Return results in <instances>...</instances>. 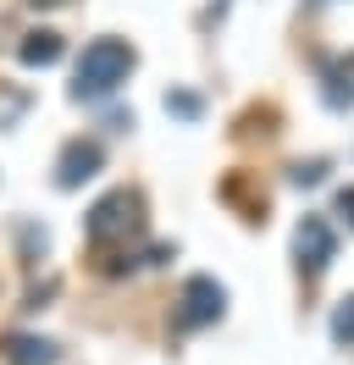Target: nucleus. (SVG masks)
Here are the masks:
<instances>
[{"instance_id":"f257e3e1","label":"nucleus","mask_w":354,"mask_h":365,"mask_svg":"<svg viewBox=\"0 0 354 365\" xmlns=\"http://www.w3.org/2000/svg\"><path fill=\"white\" fill-rule=\"evenodd\" d=\"M133 45L128 39H94V45L78 56V78H72V100H106L128 83L133 72Z\"/></svg>"},{"instance_id":"f03ea898","label":"nucleus","mask_w":354,"mask_h":365,"mask_svg":"<svg viewBox=\"0 0 354 365\" xmlns=\"http://www.w3.org/2000/svg\"><path fill=\"white\" fill-rule=\"evenodd\" d=\"M84 232L94 238V244H111V238H128V232H138V194H128V188L106 194L100 205L88 210Z\"/></svg>"},{"instance_id":"7ed1b4c3","label":"nucleus","mask_w":354,"mask_h":365,"mask_svg":"<svg viewBox=\"0 0 354 365\" xmlns=\"http://www.w3.org/2000/svg\"><path fill=\"white\" fill-rule=\"evenodd\" d=\"M293 255H299L305 272H327V266H332L338 238H332L327 216H305V222H299V232H293Z\"/></svg>"},{"instance_id":"20e7f679","label":"nucleus","mask_w":354,"mask_h":365,"mask_svg":"<svg viewBox=\"0 0 354 365\" xmlns=\"http://www.w3.org/2000/svg\"><path fill=\"white\" fill-rule=\"evenodd\" d=\"M221 304H227V294H221L216 277H188L177 321H183V327H205V321H216V316H221Z\"/></svg>"},{"instance_id":"39448f33","label":"nucleus","mask_w":354,"mask_h":365,"mask_svg":"<svg viewBox=\"0 0 354 365\" xmlns=\"http://www.w3.org/2000/svg\"><path fill=\"white\" fill-rule=\"evenodd\" d=\"M100 160H106L100 138H72L61 150V160H56V182H61V188H78V182H88L100 172Z\"/></svg>"},{"instance_id":"423d86ee","label":"nucleus","mask_w":354,"mask_h":365,"mask_svg":"<svg viewBox=\"0 0 354 365\" xmlns=\"http://www.w3.org/2000/svg\"><path fill=\"white\" fill-rule=\"evenodd\" d=\"M61 50L66 45H61L56 28H34V34L17 45V61H22V67H50V61H61Z\"/></svg>"},{"instance_id":"0eeeda50","label":"nucleus","mask_w":354,"mask_h":365,"mask_svg":"<svg viewBox=\"0 0 354 365\" xmlns=\"http://www.w3.org/2000/svg\"><path fill=\"white\" fill-rule=\"evenodd\" d=\"M6 360L11 365H56V343L50 338H11L6 343Z\"/></svg>"},{"instance_id":"6e6552de","label":"nucleus","mask_w":354,"mask_h":365,"mask_svg":"<svg viewBox=\"0 0 354 365\" xmlns=\"http://www.w3.org/2000/svg\"><path fill=\"white\" fill-rule=\"evenodd\" d=\"M354 100V61H332L327 67V106H349Z\"/></svg>"},{"instance_id":"1a4fd4ad","label":"nucleus","mask_w":354,"mask_h":365,"mask_svg":"<svg viewBox=\"0 0 354 365\" xmlns=\"http://www.w3.org/2000/svg\"><path fill=\"white\" fill-rule=\"evenodd\" d=\"M332 338H338V343H354V294L332 310Z\"/></svg>"},{"instance_id":"9d476101","label":"nucleus","mask_w":354,"mask_h":365,"mask_svg":"<svg viewBox=\"0 0 354 365\" xmlns=\"http://www.w3.org/2000/svg\"><path fill=\"white\" fill-rule=\"evenodd\" d=\"M166 111H177V116H199V94H166Z\"/></svg>"},{"instance_id":"9b49d317","label":"nucleus","mask_w":354,"mask_h":365,"mask_svg":"<svg viewBox=\"0 0 354 365\" xmlns=\"http://www.w3.org/2000/svg\"><path fill=\"white\" fill-rule=\"evenodd\" d=\"M327 178V160H305V166H293V182H321Z\"/></svg>"},{"instance_id":"f8f14e48","label":"nucleus","mask_w":354,"mask_h":365,"mask_svg":"<svg viewBox=\"0 0 354 365\" xmlns=\"http://www.w3.org/2000/svg\"><path fill=\"white\" fill-rule=\"evenodd\" d=\"M338 210H343V216L354 222V188H343V194H338Z\"/></svg>"}]
</instances>
